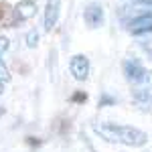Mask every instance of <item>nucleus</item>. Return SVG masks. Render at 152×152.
Listing matches in <instances>:
<instances>
[{"mask_svg":"<svg viewBox=\"0 0 152 152\" xmlns=\"http://www.w3.org/2000/svg\"><path fill=\"white\" fill-rule=\"evenodd\" d=\"M95 134H99L104 140L114 144H126V146H144L148 136L138 128L132 126H118V124H102L95 126Z\"/></svg>","mask_w":152,"mask_h":152,"instance_id":"obj_1","label":"nucleus"},{"mask_svg":"<svg viewBox=\"0 0 152 152\" xmlns=\"http://www.w3.org/2000/svg\"><path fill=\"white\" fill-rule=\"evenodd\" d=\"M124 73H126V79L134 87H150L152 89V71L144 69L138 61H126Z\"/></svg>","mask_w":152,"mask_h":152,"instance_id":"obj_2","label":"nucleus"},{"mask_svg":"<svg viewBox=\"0 0 152 152\" xmlns=\"http://www.w3.org/2000/svg\"><path fill=\"white\" fill-rule=\"evenodd\" d=\"M69 69L77 81H85L89 77V59L85 55H73L69 63Z\"/></svg>","mask_w":152,"mask_h":152,"instance_id":"obj_3","label":"nucleus"},{"mask_svg":"<svg viewBox=\"0 0 152 152\" xmlns=\"http://www.w3.org/2000/svg\"><path fill=\"white\" fill-rule=\"evenodd\" d=\"M104 8L99 6V4H87L85 6V10H83V20L85 24L89 26V28H97V26H102L104 24Z\"/></svg>","mask_w":152,"mask_h":152,"instance_id":"obj_4","label":"nucleus"},{"mask_svg":"<svg viewBox=\"0 0 152 152\" xmlns=\"http://www.w3.org/2000/svg\"><path fill=\"white\" fill-rule=\"evenodd\" d=\"M37 2L35 0H20L16 6H14V23H23L28 20L37 14Z\"/></svg>","mask_w":152,"mask_h":152,"instance_id":"obj_5","label":"nucleus"},{"mask_svg":"<svg viewBox=\"0 0 152 152\" xmlns=\"http://www.w3.org/2000/svg\"><path fill=\"white\" fill-rule=\"evenodd\" d=\"M130 31L134 35H152V12L134 18L130 23Z\"/></svg>","mask_w":152,"mask_h":152,"instance_id":"obj_6","label":"nucleus"},{"mask_svg":"<svg viewBox=\"0 0 152 152\" xmlns=\"http://www.w3.org/2000/svg\"><path fill=\"white\" fill-rule=\"evenodd\" d=\"M59 4H61V0H49L47 2V8H45V31H53V26L57 24Z\"/></svg>","mask_w":152,"mask_h":152,"instance_id":"obj_7","label":"nucleus"},{"mask_svg":"<svg viewBox=\"0 0 152 152\" xmlns=\"http://www.w3.org/2000/svg\"><path fill=\"white\" fill-rule=\"evenodd\" d=\"M39 45V33L37 31H28V35H26V47L35 49Z\"/></svg>","mask_w":152,"mask_h":152,"instance_id":"obj_8","label":"nucleus"},{"mask_svg":"<svg viewBox=\"0 0 152 152\" xmlns=\"http://www.w3.org/2000/svg\"><path fill=\"white\" fill-rule=\"evenodd\" d=\"M0 57H2V55H0ZM0 81H2V83L10 81V73H8V69H6V65H4L2 59H0Z\"/></svg>","mask_w":152,"mask_h":152,"instance_id":"obj_9","label":"nucleus"},{"mask_svg":"<svg viewBox=\"0 0 152 152\" xmlns=\"http://www.w3.org/2000/svg\"><path fill=\"white\" fill-rule=\"evenodd\" d=\"M142 49H144V51H146V53L152 57V37H150V39H144V41H142Z\"/></svg>","mask_w":152,"mask_h":152,"instance_id":"obj_10","label":"nucleus"},{"mask_svg":"<svg viewBox=\"0 0 152 152\" xmlns=\"http://www.w3.org/2000/svg\"><path fill=\"white\" fill-rule=\"evenodd\" d=\"M8 51V39L6 37H0V55H4Z\"/></svg>","mask_w":152,"mask_h":152,"instance_id":"obj_11","label":"nucleus"},{"mask_svg":"<svg viewBox=\"0 0 152 152\" xmlns=\"http://www.w3.org/2000/svg\"><path fill=\"white\" fill-rule=\"evenodd\" d=\"M85 99H87V95L83 94V91H79V94L73 95V102H85Z\"/></svg>","mask_w":152,"mask_h":152,"instance_id":"obj_12","label":"nucleus"},{"mask_svg":"<svg viewBox=\"0 0 152 152\" xmlns=\"http://www.w3.org/2000/svg\"><path fill=\"white\" fill-rule=\"evenodd\" d=\"M138 4H148V6H152V0H136Z\"/></svg>","mask_w":152,"mask_h":152,"instance_id":"obj_13","label":"nucleus"},{"mask_svg":"<svg viewBox=\"0 0 152 152\" xmlns=\"http://www.w3.org/2000/svg\"><path fill=\"white\" fill-rule=\"evenodd\" d=\"M2 85H4V83H2V81H0V94H2V89H4V87H2Z\"/></svg>","mask_w":152,"mask_h":152,"instance_id":"obj_14","label":"nucleus"},{"mask_svg":"<svg viewBox=\"0 0 152 152\" xmlns=\"http://www.w3.org/2000/svg\"><path fill=\"white\" fill-rule=\"evenodd\" d=\"M2 114H4V107H0V116H2Z\"/></svg>","mask_w":152,"mask_h":152,"instance_id":"obj_15","label":"nucleus"}]
</instances>
